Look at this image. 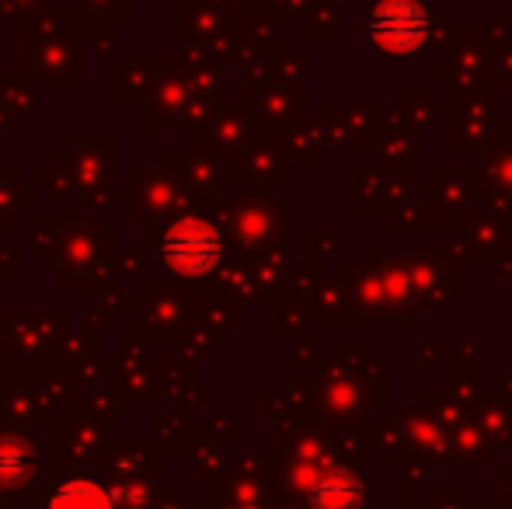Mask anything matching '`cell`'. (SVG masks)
<instances>
[{
	"instance_id": "6da1fadb",
	"label": "cell",
	"mask_w": 512,
	"mask_h": 509,
	"mask_svg": "<svg viewBox=\"0 0 512 509\" xmlns=\"http://www.w3.org/2000/svg\"><path fill=\"white\" fill-rule=\"evenodd\" d=\"M161 258L171 272L182 276H203L220 258V234L206 220H178L161 241Z\"/></svg>"
},
{
	"instance_id": "7a4b0ae2",
	"label": "cell",
	"mask_w": 512,
	"mask_h": 509,
	"mask_svg": "<svg viewBox=\"0 0 512 509\" xmlns=\"http://www.w3.org/2000/svg\"><path fill=\"white\" fill-rule=\"evenodd\" d=\"M46 509H115L112 496L102 489L98 482H88V478H77V482H67L49 496Z\"/></svg>"
},
{
	"instance_id": "3957f363",
	"label": "cell",
	"mask_w": 512,
	"mask_h": 509,
	"mask_svg": "<svg viewBox=\"0 0 512 509\" xmlns=\"http://www.w3.org/2000/svg\"><path fill=\"white\" fill-rule=\"evenodd\" d=\"M359 499H363V489H359L356 478H349V475H328L314 489L310 503H314V509H356Z\"/></svg>"
},
{
	"instance_id": "277c9868",
	"label": "cell",
	"mask_w": 512,
	"mask_h": 509,
	"mask_svg": "<svg viewBox=\"0 0 512 509\" xmlns=\"http://www.w3.org/2000/svg\"><path fill=\"white\" fill-rule=\"evenodd\" d=\"M32 468V454L25 443L18 440H0V485H14L28 475Z\"/></svg>"
}]
</instances>
